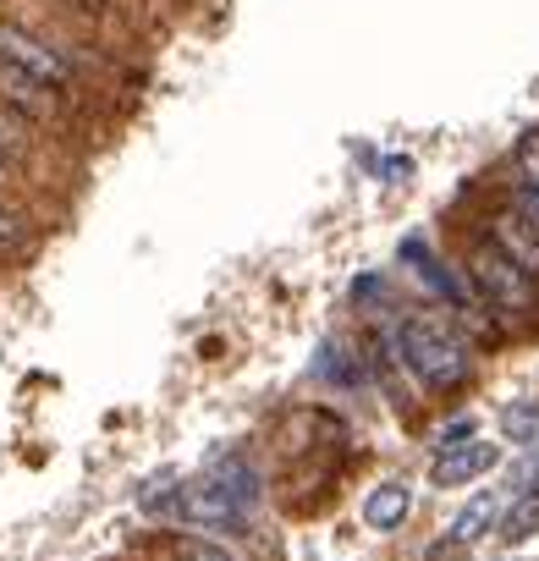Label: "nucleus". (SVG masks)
I'll list each match as a JSON object with an SVG mask.
<instances>
[{"instance_id":"f257e3e1","label":"nucleus","mask_w":539,"mask_h":561,"mask_svg":"<svg viewBox=\"0 0 539 561\" xmlns=\"http://www.w3.org/2000/svg\"><path fill=\"white\" fill-rule=\"evenodd\" d=\"M397 353H402V364H408L424 386H435V391L462 386L468 369H473L462 336H457L446 320H408V325L397 331Z\"/></svg>"},{"instance_id":"f03ea898","label":"nucleus","mask_w":539,"mask_h":561,"mask_svg":"<svg viewBox=\"0 0 539 561\" xmlns=\"http://www.w3.org/2000/svg\"><path fill=\"white\" fill-rule=\"evenodd\" d=\"M468 287H473L479 304H490V314H512V320H534L539 314V287L495 242H479L468 253Z\"/></svg>"},{"instance_id":"7ed1b4c3","label":"nucleus","mask_w":539,"mask_h":561,"mask_svg":"<svg viewBox=\"0 0 539 561\" xmlns=\"http://www.w3.org/2000/svg\"><path fill=\"white\" fill-rule=\"evenodd\" d=\"M0 61L18 67V72H28L34 83H45V89H56V94H67V89L78 83V67H72L56 45H45L39 34H28L23 23H0Z\"/></svg>"},{"instance_id":"20e7f679","label":"nucleus","mask_w":539,"mask_h":561,"mask_svg":"<svg viewBox=\"0 0 539 561\" xmlns=\"http://www.w3.org/2000/svg\"><path fill=\"white\" fill-rule=\"evenodd\" d=\"M176 517H182L187 528H198V534H231V528L248 523V506L231 501L215 479H198V484L176 490Z\"/></svg>"},{"instance_id":"39448f33","label":"nucleus","mask_w":539,"mask_h":561,"mask_svg":"<svg viewBox=\"0 0 539 561\" xmlns=\"http://www.w3.org/2000/svg\"><path fill=\"white\" fill-rule=\"evenodd\" d=\"M0 105H7L23 127H45V122L61 116V94L45 89V83H34L28 72L7 67V61H0Z\"/></svg>"},{"instance_id":"423d86ee","label":"nucleus","mask_w":539,"mask_h":561,"mask_svg":"<svg viewBox=\"0 0 539 561\" xmlns=\"http://www.w3.org/2000/svg\"><path fill=\"white\" fill-rule=\"evenodd\" d=\"M501 462V446L490 440H462V446H446L435 462H429V484L435 490H457V484H473L479 473H490Z\"/></svg>"},{"instance_id":"0eeeda50","label":"nucleus","mask_w":539,"mask_h":561,"mask_svg":"<svg viewBox=\"0 0 539 561\" xmlns=\"http://www.w3.org/2000/svg\"><path fill=\"white\" fill-rule=\"evenodd\" d=\"M490 242H495V248H501V253L534 280V287H539V231H534L517 209H501V215L490 220Z\"/></svg>"},{"instance_id":"6e6552de","label":"nucleus","mask_w":539,"mask_h":561,"mask_svg":"<svg viewBox=\"0 0 539 561\" xmlns=\"http://www.w3.org/2000/svg\"><path fill=\"white\" fill-rule=\"evenodd\" d=\"M402 264H413V270H418V275L429 280V287H435V293H446L457 314H479V304H473V287H462V280L451 275V264H440V259L429 253V242H418V237H408V242H402Z\"/></svg>"},{"instance_id":"1a4fd4ad","label":"nucleus","mask_w":539,"mask_h":561,"mask_svg":"<svg viewBox=\"0 0 539 561\" xmlns=\"http://www.w3.org/2000/svg\"><path fill=\"white\" fill-rule=\"evenodd\" d=\"M408 512H413V490L408 484H380V490H369V501H364V523L375 528V534H391V528H402L408 523Z\"/></svg>"},{"instance_id":"9d476101","label":"nucleus","mask_w":539,"mask_h":561,"mask_svg":"<svg viewBox=\"0 0 539 561\" xmlns=\"http://www.w3.org/2000/svg\"><path fill=\"white\" fill-rule=\"evenodd\" d=\"M490 528H501V495H495V490H479V495L451 517V539H457V545H479Z\"/></svg>"},{"instance_id":"9b49d317","label":"nucleus","mask_w":539,"mask_h":561,"mask_svg":"<svg viewBox=\"0 0 539 561\" xmlns=\"http://www.w3.org/2000/svg\"><path fill=\"white\" fill-rule=\"evenodd\" d=\"M534 534H539V484L523 490V495L501 512V539H506V545H523V539H534Z\"/></svg>"},{"instance_id":"f8f14e48","label":"nucleus","mask_w":539,"mask_h":561,"mask_svg":"<svg viewBox=\"0 0 539 561\" xmlns=\"http://www.w3.org/2000/svg\"><path fill=\"white\" fill-rule=\"evenodd\" d=\"M204 479H215L231 501H242L248 512H253V501H259V473H253V462H242V457H231V462H220V468H209Z\"/></svg>"},{"instance_id":"ddd939ff","label":"nucleus","mask_w":539,"mask_h":561,"mask_svg":"<svg viewBox=\"0 0 539 561\" xmlns=\"http://www.w3.org/2000/svg\"><path fill=\"white\" fill-rule=\"evenodd\" d=\"M501 435L512 440V446H539V402H506L501 408Z\"/></svg>"},{"instance_id":"4468645a","label":"nucleus","mask_w":539,"mask_h":561,"mask_svg":"<svg viewBox=\"0 0 539 561\" xmlns=\"http://www.w3.org/2000/svg\"><path fill=\"white\" fill-rule=\"evenodd\" d=\"M28 154V127L7 111V105H0V160H7V165H18Z\"/></svg>"},{"instance_id":"2eb2a0df","label":"nucleus","mask_w":539,"mask_h":561,"mask_svg":"<svg viewBox=\"0 0 539 561\" xmlns=\"http://www.w3.org/2000/svg\"><path fill=\"white\" fill-rule=\"evenodd\" d=\"M28 237V220H23V209H12L7 198H0V248H18Z\"/></svg>"},{"instance_id":"dca6fc26","label":"nucleus","mask_w":539,"mask_h":561,"mask_svg":"<svg viewBox=\"0 0 539 561\" xmlns=\"http://www.w3.org/2000/svg\"><path fill=\"white\" fill-rule=\"evenodd\" d=\"M176 561H237V556H226V545H209V539H182Z\"/></svg>"},{"instance_id":"f3484780","label":"nucleus","mask_w":539,"mask_h":561,"mask_svg":"<svg viewBox=\"0 0 539 561\" xmlns=\"http://www.w3.org/2000/svg\"><path fill=\"white\" fill-rule=\"evenodd\" d=\"M517 165H523L528 182H539V133H528V138L517 144Z\"/></svg>"},{"instance_id":"a211bd4d","label":"nucleus","mask_w":539,"mask_h":561,"mask_svg":"<svg viewBox=\"0 0 539 561\" xmlns=\"http://www.w3.org/2000/svg\"><path fill=\"white\" fill-rule=\"evenodd\" d=\"M462 556H468V545H457V539H435L424 550V561H462Z\"/></svg>"},{"instance_id":"6ab92c4d","label":"nucleus","mask_w":539,"mask_h":561,"mask_svg":"<svg viewBox=\"0 0 539 561\" xmlns=\"http://www.w3.org/2000/svg\"><path fill=\"white\" fill-rule=\"evenodd\" d=\"M61 7H67V12H78V18H105V12L116 7V0H61Z\"/></svg>"},{"instance_id":"aec40b11","label":"nucleus","mask_w":539,"mask_h":561,"mask_svg":"<svg viewBox=\"0 0 539 561\" xmlns=\"http://www.w3.org/2000/svg\"><path fill=\"white\" fill-rule=\"evenodd\" d=\"M462 440H473V419H457V424L440 435V451H446V446H462Z\"/></svg>"},{"instance_id":"412c9836","label":"nucleus","mask_w":539,"mask_h":561,"mask_svg":"<svg viewBox=\"0 0 539 561\" xmlns=\"http://www.w3.org/2000/svg\"><path fill=\"white\" fill-rule=\"evenodd\" d=\"M380 171H386V182H397V176H413V160L402 154V160H386Z\"/></svg>"},{"instance_id":"4be33fe9","label":"nucleus","mask_w":539,"mask_h":561,"mask_svg":"<svg viewBox=\"0 0 539 561\" xmlns=\"http://www.w3.org/2000/svg\"><path fill=\"white\" fill-rule=\"evenodd\" d=\"M7 182H12V165H7V160H0V187H7Z\"/></svg>"}]
</instances>
